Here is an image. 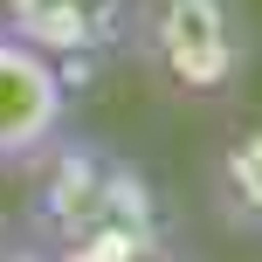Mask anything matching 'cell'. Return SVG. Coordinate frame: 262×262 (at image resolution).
<instances>
[{"mask_svg":"<svg viewBox=\"0 0 262 262\" xmlns=\"http://www.w3.org/2000/svg\"><path fill=\"white\" fill-rule=\"evenodd\" d=\"M214 214L235 235H262V124H235L214 152Z\"/></svg>","mask_w":262,"mask_h":262,"instance_id":"5","label":"cell"},{"mask_svg":"<svg viewBox=\"0 0 262 262\" xmlns=\"http://www.w3.org/2000/svg\"><path fill=\"white\" fill-rule=\"evenodd\" d=\"M28 242H41L55 262H172L159 186L90 138H62L35 166Z\"/></svg>","mask_w":262,"mask_h":262,"instance_id":"1","label":"cell"},{"mask_svg":"<svg viewBox=\"0 0 262 262\" xmlns=\"http://www.w3.org/2000/svg\"><path fill=\"white\" fill-rule=\"evenodd\" d=\"M69 138V76L28 41L0 35V172H35Z\"/></svg>","mask_w":262,"mask_h":262,"instance_id":"3","label":"cell"},{"mask_svg":"<svg viewBox=\"0 0 262 262\" xmlns=\"http://www.w3.org/2000/svg\"><path fill=\"white\" fill-rule=\"evenodd\" d=\"M124 55L180 104H221L249 76V7L242 0H131Z\"/></svg>","mask_w":262,"mask_h":262,"instance_id":"2","label":"cell"},{"mask_svg":"<svg viewBox=\"0 0 262 262\" xmlns=\"http://www.w3.org/2000/svg\"><path fill=\"white\" fill-rule=\"evenodd\" d=\"M0 262H55V255L41 249V242H28V235H7L0 242Z\"/></svg>","mask_w":262,"mask_h":262,"instance_id":"6","label":"cell"},{"mask_svg":"<svg viewBox=\"0 0 262 262\" xmlns=\"http://www.w3.org/2000/svg\"><path fill=\"white\" fill-rule=\"evenodd\" d=\"M124 14L131 0H0V35L49 55L76 90V76L124 55Z\"/></svg>","mask_w":262,"mask_h":262,"instance_id":"4","label":"cell"},{"mask_svg":"<svg viewBox=\"0 0 262 262\" xmlns=\"http://www.w3.org/2000/svg\"><path fill=\"white\" fill-rule=\"evenodd\" d=\"M0 242H7V228H0Z\"/></svg>","mask_w":262,"mask_h":262,"instance_id":"7","label":"cell"}]
</instances>
